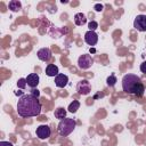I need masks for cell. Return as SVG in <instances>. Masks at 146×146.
<instances>
[{"mask_svg": "<svg viewBox=\"0 0 146 146\" xmlns=\"http://www.w3.org/2000/svg\"><path fill=\"white\" fill-rule=\"evenodd\" d=\"M40 100L31 94L23 95L17 102V113L22 117H33L41 113Z\"/></svg>", "mask_w": 146, "mask_h": 146, "instance_id": "6da1fadb", "label": "cell"}, {"mask_svg": "<svg viewBox=\"0 0 146 146\" xmlns=\"http://www.w3.org/2000/svg\"><path fill=\"white\" fill-rule=\"evenodd\" d=\"M122 89L127 94L136 95L137 97H141L145 91L144 83L141 82V79L137 76L136 74H125L122 78Z\"/></svg>", "mask_w": 146, "mask_h": 146, "instance_id": "7a4b0ae2", "label": "cell"}, {"mask_svg": "<svg viewBox=\"0 0 146 146\" xmlns=\"http://www.w3.org/2000/svg\"><path fill=\"white\" fill-rule=\"evenodd\" d=\"M75 125H76L75 120H73L71 117H65V119L60 120V122L58 123V128L57 129H58V132H59L60 136L66 137L71 132H73Z\"/></svg>", "mask_w": 146, "mask_h": 146, "instance_id": "3957f363", "label": "cell"}, {"mask_svg": "<svg viewBox=\"0 0 146 146\" xmlns=\"http://www.w3.org/2000/svg\"><path fill=\"white\" fill-rule=\"evenodd\" d=\"M92 64H94V59H92V57H91L90 55H88V54L81 55V56L79 57V59H78V65H79V67H80L81 70H88Z\"/></svg>", "mask_w": 146, "mask_h": 146, "instance_id": "277c9868", "label": "cell"}, {"mask_svg": "<svg viewBox=\"0 0 146 146\" xmlns=\"http://www.w3.org/2000/svg\"><path fill=\"white\" fill-rule=\"evenodd\" d=\"M76 91L80 95H88L91 91V84L87 79H82L76 84Z\"/></svg>", "mask_w": 146, "mask_h": 146, "instance_id": "5b68a950", "label": "cell"}, {"mask_svg": "<svg viewBox=\"0 0 146 146\" xmlns=\"http://www.w3.org/2000/svg\"><path fill=\"white\" fill-rule=\"evenodd\" d=\"M133 27L137 31L146 32V15H137L133 21Z\"/></svg>", "mask_w": 146, "mask_h": 146, "instance_id": "8992f818", "label": "cell"}, {"mask_svg": "<svg viewBox=\"0 0 146 146\" xmlns=\"http://www.w3.org/2000/svg\"><path fill=\"white\" fill-rule=\"evenodd\" d=\"M50 135H51V130L48 125L41 124L36 128V136L39 139H47L50 137Z\"/></svg>", "mask_w": 146, "mask_h": 146, "instance_id": "52a82bcc", "label": "cell"}, {"mask_svg": "<svg viewBox=\"0 0 146 146\" xmlns=\"http://www.w3.org/2000/svg\"><path fill=\"white\" fill-rule=\"evenodd\" d=\"M84 41L89 46H95L98 42V35L95 31H87L84 33Z\"/></svg>", "mask_w": 146, "mask_h": 146, "instance_id": "ba28073f", "label": "cell"}, {"mask_svg": "<svg viewBox=\"0 0 146 146\" xmlns=\"http://www.w3.org/2000/svg\"><path fill=\"white\" fill-rule=\"evenodd\" d=\"M36 56H38V58H39L40 60H42V62H48V60H50V58H51V50H50L49 48H47V47L41 48V49L38 50Z\"/></svg>", "mask_w": 146, "mask_h": 146, "instance_id": "9c48e42d", "label": "cell"}, {"mask_svg": "<svg viewBox=\"0 0 146 146\" xmlns=\"http://www.w3.org/2000/svg\"><path fill=\"white\" fill-rule=\"evenodd\" d=\"M26 83H27V86L30 87V88H32V89H34L38 84H39V75L36 74V73H31V74H29L26 78Z\"/></svg>", "mask_w": 146, "mask_h": 146, "instance_id": "30bf717a", "label": "cell"}, {"mask_svg": "<svg viewBox=\"0 0 146 146\" xmlns=\"http://www.w3.org/2000/svg\"><path fill=\"white\" fill-rule=\"evenodd\" d=\"M67 82H68V78H67V75H65V74L59 73L57 76H55V84H56V87H58V88H64V87H66Z\"/></svg>", "mask_w": 146, "mask_h": 146, "instance_id": "8fae6325", "label": "cell"}, {"mask_svg": "<svg viewBox=\"0 0 146 146\" xmlns=\"http://www.w3.org/2000/svg\"><path fill=\"white\" fill-rule=\"evenodd\" d=\"M46 74L48 76H57L59 74L58 67L55 64H48L47 67H46Z\"/></svg>", "mask_w": 146, "mask_h": 146, "instance_id": "7c38bea8", "label": "cell"}, {"mask_svg": "<svg viewBox=\"0 0 146 146\" xmlns=\"http://www.w3.org/2000/svg\"><path fill=\"white\" fill-rule=\"evenodd\" d=\"M86 22H87V18H86V15H84V14H82V13H76V14L74 15V23H75V25L82 26V25L86 24Z\"/></svg>", "mask_w": 146, "mask_h": 146, "instance_id": "4fadbf2b", "label": "cell"}, {"mask_svg": "<svg viewBox=\"0 0 146 146\" xmlns=\"http://www.w3.org/2000/svg\"><path fill=\"white\" fill-rule=\"evenodd\" d=\"M8 8L11 10V11H19L22 9V3L18 1V0H11L8 5Z\"/></svg>", "mask_w": 146, "mask_h": 146, "instance_id": "5bb4252c", "label": "cell"}, {"mask_svg": "<svg viewBox=\"0 0 146 146\" xmlns=\"http://www.w3.org/2000/svg\"><path fill=\"white\" fill-rule=\"evenodd\" d=\"M55 117L56 119H59V120H63L66 117V111L63 108V107H58L56 111H55Z\"/></svg>", "mask_w": 146, "mask_h": 146, "instance_id": "9a60e30c", "label": "cell"}, {"mask_svg": "<svg viewBox=\"0 0 146 146\" xmlns=\"http://www.w3.org/2000/svg\"><path fill=\"white\" fill-rule=\"evenodd\" d=\"M79 107H80V103L78 102V100H73L70 105H68V112H71V113H75L78 110H79Z\"/></svg>", "mask_w": 146, "mask_h": 146, "instance_id": "2e32d148", "label": "cell"}, {"mask_svg": "<svg viewBox=\"0 0 146 146\" xmlns=\"http://www.w3.org/2000/svg\"><path fill=\"white\" fill-rule=\"evenodd\" d=\"M116 82H117V80H116V78H115L114 75H110V76L106 79V83H107L108 87H113V86H115Z\"/></svg>", "mask_w": 146, "mask_h": 146, "instance_id": "e0dca14e", "label": "cell"}, {"mask_svg": "<svg viewBox=\"0 0 146 146\" xmlns=\"http://www.w3.org/2000/svg\"><path fill=\"white\" fill-rule=\"evenodd\" d=\"M26 86H27V83H26V79L21 78V79L17 80V87H18L19 89H25Z\"/></svg>", "mask_w": 146, "mask_h": 146, "instance_id": "ac0fdd59", "label": "cell"}, {"mask_svg": "<svg viewBox=\"0 0 146 146\" xmlns=\"http://www.w3.org/2000/svg\"><path fill=\"white\" fill-rule=\"evenodd\" d=\"M88 27H89V31H95V30L98 27V23L95 22V21H91V22H89Z\"/></svg>", "mask_w": 146, "mask_h": 146, "instance_id": "d6986e66", "label": "cell"}, {"mask_svg": "<svg viewBox=\"0 0 146 146\" xmlns=\"http://www.w3.org/2000/svg\"><path fill=\"white\" fill-rule=\"evenodd\" d=\"M31 95H32V96H34V97H36V98H39V96H40V91H39L38 89H35V88H34V89H32V90H31Z\"/></svg>", "mask_w": 146, "mask_h": 146, "instance_id": "ffe728a7", "label": "cell"}, {"mask_svg": "<svg viewBox=\"0 0 146 146\" xmlns=\"http://www.w3.org/2000/svg\"><path fill=\"white\" fill-rule=\"evenodd\" d=\"M103 8H104V7H103V5H102V3H96V5L94 6V9H95L96 11H102V10H103Z\"/></svg>", "mask_w": 146, "mask_h": 146, "instance_id": "44dd1931", "label": "cell"}, {"mask_svg": "<svg viewBox=\"0 0 146 146\" xmlns=\"http://www.w3.org/2000/svg\"><path fill=\"white\" fill-rule=\"evenodd\" d=\"M140 71H141L143 73H146V60L140 64Z\"/></svg>", "mask_w": 146, "mask_h": 146, "instance_id": "7402d4cb", "label": "cell"}, {"mask_svg": "<svg viewBox=\"0 0 146 146\" xmlns=\"http://www.w3.org/2000/svg\"><path fill=\"white\" fill-rule=\"evenodd\" d=\"M0 146H14L10 141H5V140H2V141H0Z\"/></svg>", "mask_w": 146, "mask_h": 146, "instance_id": "603a6c76", "label": "cell"}, {"mask_svg": "<svg viewBox=\"0 0 146 146\" xmlns=\"http://www.w3.org/2000/svg\"><path fill=\"white\" fill-rule=\"evenodd\" d=\"M15 95H18V96H21V97H22V96H23V92L17 90V91H15Z\"/></svg>", "mask_w": 146, "mask_h": 146, "instance_id": "cb8c5ba5", "label": "cell"}]
</instances>
